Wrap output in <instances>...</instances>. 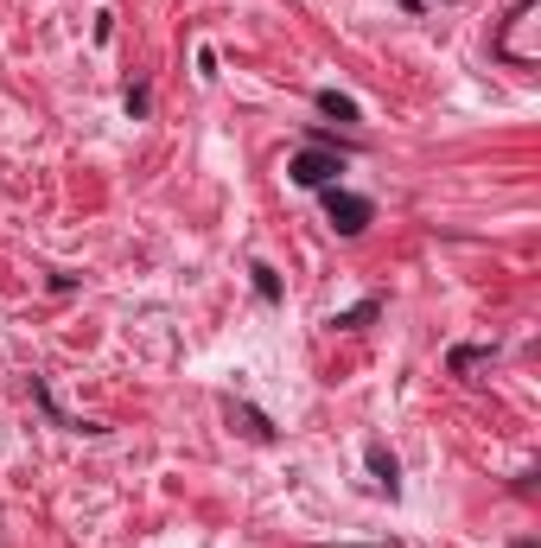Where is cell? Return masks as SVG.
Returning <instances> with one entry per match:
<instances>
[{
  "label": "cell",
  "instance_id": "1",
  "mask_svg": "<svg viewBox=\"0 0 541 548\" xmlns=\"http://www.w3.org/2000/svg\"><path fill=\"white\" fill-rule=\"evenodd\" d=\"M535 32H541V0H516L510 20L497 26V45L491 51L510 64V71H535V64H541V39H535Z\"/></svg>",
  "mask_w": 541,
  "mask_h": 548
},
{
  "label": "cell",
  "instance_id": "2",
  "mask_svg": "<svg viewBox=\"0 0 541 548\" xmlns=\"http://www.w3.org/2000/svg\"><path fill=\"white\" fill-rule=\"evenodd\" d=\"M287 179L300 185V192H325V185L344 179V147L331 141V134H306V147L287 160Z\"/></svg>",
  "mask_w": 541,
  "mask_h": 548
},
{
  "label": "cell",
  "instance_id": "3",
  "mask_svg": "<svg viewBox=\"0 0 541 548\" xmlns=\"http://www.w3.org/2000/svg\"><path fill=\"white\" fill-rule=\"evenodd\" d=\"M319 198H325V224L338 230V236H363V230L376 224V204L363 198V192H344V185H325Z\"/></svg>",
  "mask_w": 541,
  "mask_h": 548
},
{
  "label": "cell",
  "instance_id": "4",
  "mask_svg": "<svg viewBox=\"0 0 541 548\" xmlns=\"http://www.w3.org/2000/svg\"><path fill=\"white\" fill-rule=\"evenodd\" d=\"M312 102H319L325 122H344V128H357V122H363V102H357V96H344V90H319Z\"/></svg>",
  "mask_w": 541,
  "mask_h": 548
},
{
  "label": "cell",
  "instance_id": "5",
  "mask_svg": "<svg viewBox=\"0 0 541 548\" xmlns=\"http://www.w3.org/2000/svg\"><path fill=\"white\" fill-rule=\"evenodd\" d=\"M230 427H242V434H249V440H261V447L274 440V421L261 415V408H249V402H230Z\"/></svg>",
  "mask_w": 541,
  "mask_h": 548
},
{
  "label": "cell",
  "instance_id": "6",
  "mask_svg": "<svg viewBox=\"0 0 541 548\" xmlns=\"http://www.w3.org/2000/svg\"><path fill=\"white\" fill-rule=\"evenodd\" d=\"M370 472H376V491H389V498L401 491V466H395V453L382 447V440H370Z\"/></svg>",
  "mask_w": 541,
  "mask_h": 548
},
{
  "label": "cell",
  "instance_id": "7",
  "mask_svg": "<svg viewBox=\"0 0 541 548\" xmlns=\"http://www.w3.org/2000/svg\"><path fill=\"white\" fill-rule=\"evenodd\" d=\"M491 357H497V345H459V351L446 357V370H452V376H471L478 364H491Z\"/></svg>",
  "mask_w": 541,
  "mask_h": 548
},
{
  "label": "cell",
  "instance_id": "8",
  "mask_svg": "<svg viewBox=\"0 0 541 548\" xmlns=\"http://www.w3.org/2000/svg\"><path fill=\"white\" fill-rule=\"evenodd\" d=\"M382 313V300H363V306H351V313H331V325H338V332H357V325H370Z\"/></svg>",
  "mask_w": 541,
  "mask_h": 548
},
{
  "label": "cell",
  "instance_id": "9",
  "mask_svg": "<svg viewBox=\"0 0 541 548\" xmlns=\"http://www.w3.org/2000/svg\"><path fill=\"white\" fill-rule=\"evenodd\" d=\"M249 281H255V294H261V300H281V274H274L268 262H249Z\"/></svg>",
  "mask_w": 541,
  "mask_h": 548
},
{
  "label": "cell",
  "instance_id": "10",
  "mask_svg": "<svg viewBox=\"0 0 541 548\" xmlns=\"http://www.w3.org/2000/svg\"><path fill=\"white\" fill-rule=\"evenodd\" d=\"M147 109H153V90H147V83H141V90H128V115H134V122H141Z\"/></svg>",
  "mask_w": 541,
  "mask_h": 548
}]
</instances>
